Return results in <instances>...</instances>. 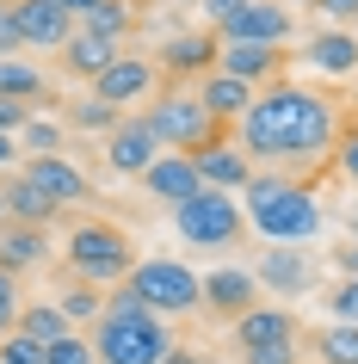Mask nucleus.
<instances>
[{"instance_id":"aec40b11","label":"nucleus","mask_w":358,"mask_h":364,"mask_svg":"<svg viewBox=\"0 0 358 364\" xmlns=\"http://www.w3.org/2000/svg\"><path fill=\"white\" fill-rule=\"evenodd\" d=\"M142 186H149V198H161V204H186V198H198V161L191 154H154L149 173H142Z\"/></svg>"},{"instance_id":"49530a36","label":"nucleus","mask_w":358,"mask_h":364,"mask_svg":"<svg viewBox=\"0 0 358 364\" xmlns=\"http://www.w3.org/2000/svg\"><path fill=\"white\" fill-rule=\"evenodd\" d=\"M0 223H6V179H0Z\"/></svg>"},{"instance_id":"f8f14e48","label":"nucleus","mask_w":358,"mask_h":364,"mask_svg":"<svg viewBox=\"0 0 358 364\" xmlns=\"http://www.w3.org/2000/svg\"><path fill=\"white\" fill-rule=\"evenodd\" d=\"M19 173L38 186L43 198H50V204H56V210H75V204H87V198H93V179H87L68 154H31Z\"/></svg>"},{"instance_id":"423d86ee","label":"nucleus","mask_w":358,"mask_h":364,"mask_svg":"<svg viewBox=\"0 0 358 364\" xmlns=\"http://www.w3.org/2000/svg\"><path fill=\"white\" fill-rule=\"evenodd\" d=\"M124 284L142 296V309L149 315H191L198 309V272L186 266V259H167V253H154V259H136L130 266V278Z\"/></svg>"},{"instance_id":"f3484780","label":"nucleus","mask_w":358,"mask_h":364,"mask_svg":"<svg viewBox=\"0 0 358 364\" xmlns=\"http://www.w3.org/2000/svg\"><path fill=\"white\" fill-rule=\"evenodd\" d=\"M191 161H198V179L216 186V192H247V179H253V154H247L241 142H228V136L204 142Z\"/></svg>"},{"instance_id":"39448f33","label":"nucleus","mask_w":358,"mask_h":364,"mask_svg":"<svg viewBox=\"0 0 358 364\" xmlns=\"http://www.w3.org/2000/svg\"><path fill=\"white\" fill-rule=\"evenodd\" d=\"M173 229L186 235L191 247H241L247 235V216L241 204H235V192H216V186H198V198H186V204H173Z\"/></svg>"},{"instance_id":"5701e85b","label":"nucleus","mask_w":358,"mask_h":364,"mask_svg":"<svg viewBox=\"0 0 358 364\" xmlns=\"http://www.w3.org/2000/svg\"><path fill=\"white\" fill-rule=\"evenodd\" d=\"M43 253H50V229H31V223H0V272H31L43 266Z\"/></svg>"},{"instance_id":"9d476101","label":"nucleus","mask_w":358,"mask_h":364,"mask_svg":"<svg viewBox=\"0 0 358 364\" xmlns=\"http://www.w3.org/2000/svg\"><path fill=\"white\" fill-rule=\"evenodd\" d=\"M154 93H161V68H154V56H130V50L93 80V99H99V105H117V112L149 105Z\"/></svg>"},{"instance_id":"f257e3e1","label":"nucleus","mask_w":358,"mask_h":364,"mask_svg":"<svg viewBox=\"0 0 358 364\" xmlns=\"http://www.w3.org/2000/svg\"><path fill=\"white\" fill-rule=\"evenodd\" d=\"M339 142V105L315 87H297V80H272L260 99H253V112L241 117V149L253 161H321V154H334Z\"/></svg>"},{"instance_id":"2f4dec72","label":"nucleus","mask_w":358,"mask_h":364,"mask_svg":"<svg viewBox=\"0 0 358 364\" xmlns=\"http://www.w3.org/2000/svg\"><path fill=\"white\" fill-rule=\"evenodd\" d=\"M43 364H93V340L87 333H62L56 346H43Z\"/></svg>"},{"instance_id":"cd10ccee","label":"nucleus","mask_w":358,"mask_h":364,"mask_svg":"<svg viewBox=\"0 0 358 364\" xmlns=\"http://www.w3.org/2000/svg\"><path fill=\"white\" fill-rule=\"evenodd\" d=\"M309 352H315L321 364H358V327H346V321L315 327V333H309Z\"/></svg>"},{"instance_id":"7ed1b4c3","label":"nucleus","mask_w":358,"mask_h":364,"mask_svg":"<svg viewBox=\"0 0 358 364\" xmlns=\"http://www.w3.org/2000/svg\"><path fill=\"white\" fill-rule=\"evenodd\" d=\"M62 253H68V278H80V284H93V290L124 284V278H130V266H136L130 235L117 229V223H93V216L68 229Z\"/></svg>"},{"instance_id":"6e6552de","label":"nucleus","mask_w":358,"mask_h":364,"mask_svg":"<svg viewBox=\"0 0 358 364\" xmlns=\"http://www.w3.org/2000/svg\"><path fill=\"white\" fill-rule=\"evenodd\" d=\"M297 38V13L278 6V0H247L235 19L216 25V43H265V50H284Z\"/></svg>"},{"instance_id":"473e14b6","label":"nucleus","mask_w":358,"mask_h":364,"mask_svg":"<svg viewBox=\"0 0 358 364\" xmlns=\"http://www.w3.org/2000/svg\"><path fill=\"white\" fill-rule=\"evenodd\" d=\"M327 315L346 327H358V278H339L334 290H327Z\"/></svg>"},{"instance_id":"dca6fc26","label":"nucleus","mask_w":358,"mask_h":364,"mask_svg":"<svg viewBox=\"0 0 358 364\" xmlns=\"http://www.w3.org/2000/svg\"><path fill=\"white\" fill-rule=\"evenodd\" d=\"M228 327H235V346H241V352H272V346H297V340H302L297 315H290V309H278V303L247 309L241 321H228Z\"/></svg>"},{"instance_id":"c85d7f7f","label":"nucleus","mask_w":358,"mask_h":364,"mask_svg":"<svg viewBox=\"0 0 358 364\" xmlns=\"http://www.w3.org/2000/svg\"><path fill=\"white\" fill-rule=\"evenodd\" d=\"M62 136H68V124H56V117H31L19 130V154H62Z\"/></svg>"},{"instance_id":"b1692460","label":"nucleus","mask_w":358,"mask_h":364,"mask_svg":"<svg viewBox=\"0 0 358 364\" xmlns=\"http://www.w3.org/2000/svg\"><path fill=\"white\" fill-rule=\"evenodd\" d=\"M56 216H62V210L38 192V186H31V179H25V173H6V223H31V229H50Z\"/></svg>"},{"instance_id":"2eb2a0df","label":"nucleus","mask_w":358,"mask_h":364,"mask_svg":"<svg viewBox=\"0 0 358 364\" xmlns=\"http://www.w3.org/2000/svg\"><path fill=\"white\" fill-rule=\"evenodd\" d=\"M6 6H13V25H19L25 50H50V56H56L62 43L75 38V19L62 13L56 0H6Z\"/></svg>"},{"instance_id":"f03ea898","label":"nucleus","mask_w":358,"mask_h":364,"mask_svg":"<svg viewBox=\"0 0 358 364\" xmlns=\"http://www.w3.org/2000/svg\"><path fill=\"white\" fill-rule=\"evenodd\" d=\"M247 223L265 235V241H278V247H302V241H315L321 235V204L309 186H297L290 173H253L247 179Z\"/></svg>"},{"instance_id":"72a5a7b5","label":"nucleus","mask_w":358,"mask_h":364,"mask_svg":"<svg viewBox=\"0 0 358 364\" xmlns=\"http://www.w3.org/2000/svg\"><path fill=\"white\" fill-rule=\"evenodd\" d=\"M19 309H25V296H19V278L13 272H0V340L19 327Z\"/></svg>"},{"instance_id":"37998d69","label":"nucleus","mask_w":358,"mask_h":364,"mask_svg":"<svg viewBox=\"0 0 358 364\" xmlns=\"http://www.w3.org/2000/svg\"><path fill=\"white\" fill-rule=\"evenodd\" d=\"M13 161H19V136H0V179L13 173Z\"/></svg>"},{"instance_id":"ddd939ff","label":"nucleus","mask_w":358,"mask_h":364,"mask_svg":"<svg viewBox=\"0 0 358 364\" xmlns=\"http://www.w3.org/2000/svg\"><path fill=\"white\" fill-rule=\"evenodd\" d=\"M216 31H173V38H161V50H154V68H161V80H191V75H210L216 68Z\"/></svg>"},{"instance_id":"a878e982","label":"nucleus","mask_w":358,"mask_h":364,"mask_svg":"<svg viewBox=\"0 0 358 364\" xmlns=\"http://www.w3.org/2000/svg\"><path fill=\"white\" fill-rule=\"evenodd\" d=\"M136 19H142V13H136V0H105V6H93V13H87V19H75V25H87L93 38H105V43H117V50H124V38L136 31Z\"/></svg>"},{"instance_id":"a19ab883","label":"nucleus","mask_w":358,"mask_h":364,"mask_svg":"<svg viewBox=\"0 0 358 364\" xmlns=\"http://www.w3.org/2000/svg\"><path fill=\"white\" fill-rule=\"evenodd\" d=\"M241 364H297V346H272V352H241Z\"/></svg>"},{"instance_id":"4c0bfd02","label":"nucleus","mask_w":358,"mask_h":364,"mask_svg":"<svg viewBox=\"0 0 358 364\" xmlns=\"http://www.w3.org/2000/svg\"><path fill=\"white\" fill-rule=\"evenodd\" d=\"M309 6H315L327 25H339V31H352V25H358V0H309Z\"/></svg>"},{"instance_id":"393cba45","label":"nucleus","mask_w":358,"mask_h":364,"mask_svg":"<svg viewBox=\"0 0 358 364\" xmlns=\"http://www.w3.org/2000/svg\"><path fill=\"white\" fill-rule=\"evenodd\" d=\"M0 99H25V105H38V99H50V75L31 68L25 56H0Z\"/></svg>"},{"instance_id":"20e7f679","label":"nucleus","mask_w":358,"mask_h":364,"mask_svg":"<svg viewBox=\"0 0 358 364\" xmlns=\"http://www.w3.org/2000/svg\"><path fill=\"white\" fill-rule=\"evenodd\" d=\"M142 117H149V130L161 136V149H179V154H198L204 142H216V136H223V124L198 105V87H191V80L161 87V93L142 105Z\"/></svg>"},{"instance_id":"e433bc0d","label":"nucleus","mask_w":358,"mask_h":364,"mask_svg":"<svg viewBox=\"0 0 358 364\" xmlns=\"http://www.w3.org/2000/svg\"><path fill=\"white\" fill-rule=\"evenodd\" d=\"M31 117H38V105H25V99H0V136H19Z\"/></svg>"},{"instance_id":"58836bf2","label":"nucleus","mask_w":358,"mask_h":364,"mask_svg":"<svg viewBox=\"0 0 358 364\" xmlns=\"http://www.w3.org/2000/svg\"><path fill=\"white\" fill-rule=\"evenodd\" d=\"M25 43H19V25H13V6L0 0V56H19Z\"/></svg>"},{"instance_id":"ea45409f","label":"nucleus","mask_w":358,"mask_h":364,"mask_svg":"<svg viewBox=\"0 0 358 364\" xmlns=\"http://www.w3.org/2000/svg\"><path fill=\"white\" fill-rule=\"evenodd\" d=\"M198 6H204V25H210V31H216V25H223V19H235V13H241L247 0H198Z\"/></svg>"},{"instance_id":"412c9836","label":"nucleus","mask_w":358,"mask_h":364,"mask_svg":"<svg viewBox=\"0 0 358 364\" xmlns=\"http://www.w3.org/2000/svg\"><path fill=\"white\" fill-rule=\"evenodd\" d=\"M56 56H62V75H75V80H87V87H93V80L105 75V68H112L124 50H117V43H105V38H93L87 25H75V38L62 43Z\"/></svg>"},{"instance_id":"c756f323","label":"nucleus","mask_w":358,"mask_h":364,"mask_svg":"<svg viewBox=\"0 0 358 364\" xmlns=\"http://www.w3.org/2000/svg\"><path fill=\"white\" fill-rule=\"evenodd\" d=\"M117 117H124V112H117V105H99L93 93L68 105V124H75V130H105V136H112V130H117Z\"/></svg>"},{"instance_id":"f704fd0d","label":"nucleus","mask_w":358,"mask_h":364,"mask_svg":"<svg viewBox=\"0 0 358 364\" xmlns=\"http://www.w3.org/2000/svg\"><path fill=\"white\" fill-rule=\"evenodd\" d=\"M0 364H43V346H38V340H25L19 327H13V333L0 340Z\"/></svg>"},{"instance_id":"de8ad7c7","label":"nucleus","mask_w":358,"mask_h":364,"mask_svg":"<svg viewBox=\"0 0 358 364\" xmlns=\"http://www.w3.org/2000/svg\"><path fill=\"white\" fill-rule=\"evenodd\" d=\"M93 364H99V358H93Z\"/></svg>"},{"instance_id":"a211bd4d","label":"nucleus","mask_w":358,"mask_h":364,"mask_svg":"<svg viewBox=\"0 0 358 364\" xmlns=\"http://www.w3.org/2000/svg\"><path fill=\"white\" fill-rule=\"evenodd\" d=\"M284 50H265V43H223L216 50V68L223 75H235V80H247L253 93H265L272 80H284Z\"/></svg>"},{"instance_id":"4be33fe9","label":"nucleus","mask_w":358,"mask_h":364,"mask_svg":"<svg viewBox=\"0 0 358 364\" xmlns=\"http://www.w3.org/2000/svg\"><path fill=\"white\" fill-rule=\"evenodd\" d=\"M302 56H309V68H321V75H358V31H339V25H327V31H315V38L302 43Z\"/></svg>"},{"instance_id":"c03bdc74","label":"nucleus","mask_w":358,"mask_h":364,"mask_svg":"<svg viewBox=\"0 0 358 364\" xmlns=\"http://www.w3.org/2000/svg\"><path fill=\"white\" fill-rule=\"evenodd\" d=\"M62 13H68V19H87V13H93V6H105V0H56Z\"/></svg>"},{"instance_id":"79ce46f5","label":"nucleus","mask_w":358,"mask_h":364,"mask_svg":"<svg viewBox=\"0 0 358 364\" xmlns=\"http://www.w3.org/2000/svg\"><path fill=\"white\" fill-rule=\"evenodd\" d=\"M334 266H339V278H358V241H346V247L334 253Z\"/></svg>"},{"instance_id":"0eeeda50","label":"nucleus","mask_w":358,"mask_h":364,"mask_svg":"<svg viewBox=\"0 0 358 364\" xmlns=\"http://www.w3.org/2000/svg\"><path fill=\"white\" fill-rule=\"evenodd\" d=\"M167 321L161 315H136V321H99L93 327V358L99 364H161L167 358Z\"/></svg>"},{"instance_id":"7c9ffc66","label":"nucleus","mask_w":358,"mask_h":364,"mask_svg":"<svg viewBox=\"0 0 358 364\" xmlns=\"http://www.w3.org/2000/svg\"><path fill=\"white\" fill-rule=\"evenodd\" d=\"M62 315H68V321H93L99 327V309H105V303H99V290L93 284H80V278H75V284H68V290H62Z\"/></svg>"},{"instance_id":"6ab92c4d","label":"nucleus","mask_w":358,"mask_h":364,"mask_svg":"<svg viewBox=\"0 0 358 364\" xmlns=\"http://www.w3.org/2000/svg\"><path fill=\"white\" fill-rule=\"evenodd\" d=\"M191 87H198V105H204L216 124H241V117L253 112V99H260L247 80L223 75V68H210V75H204V80H191Z\"/></svg>"},{"instance_id":"bb28decb","label":"nucleus","mask_w":358,"mask_h":364,"mask_svg":"<svg viewBox=\"0 0 358 364\" xmlns=\"http://www.w3.org/2000/svg\"><path fill=\"white\" fill-rule=\"evenodd\" d=\"M19 333H25V340H38V346H56L62 333H75V321H68L56 303H25L19 309Z\"/></svg>"},{"instance_id":"4468645a","label":"nucleus","mask_w":358,"mask_h":364,"mask_svg":"<svg viewBox=\"0 0 358 364\" xmlns=\"http://www.w3.org/2000/svg\"><path fill=\"white\" fill-rule=\"evenodd\" d=\"M253 278H260V290H272V296H302V290L315 284V259L297 253V247L265 241V247L253 253Z\"/></svg>"},{"instance_id":"9b49d317","label":"nucleus","mask_w":358,"mask_h":364,"mask_svg":"<svg viewBox=\"0 0 358 364\" xmlns=\"http://www.w3.org/2000/svg\"><path fill=\"white\" fill-rule=\"evenodd\" d=\"M154 154H161V136L149 130V117L124 112V117H117V130L105 136V167H112L117 179H142Z\"/></svg>"},{"instance_id":"a18cd8bd","label":"nucleus","mask_w":358,"mask_h":364,"mask_svg":"<svg viewBox=\"0 0 358 364\" xmlns=\"http://www.w3.org/2000/svg\"><path fill=\"white\" fill-rule=\"evenodd\" d=\"M161 364H198V352H186V346H167V358Z\"/></svg>"},{"instance_id":"1a4fd4ad","label":"nucleus","mask_w":358,"mask_h":364,"mask_svg":"<svg viewBox=\"0 0 358 364\" xmlns=\"http://www.w3.org/2000/svg\"><path fill=\"white\" fill-rule=\"evenodd\" d=\"M260 278H253V266H216L198 278V309L204 315H216V321H241L247 309H260Z\"/></svg>"},{"instance_id":"c9c22d12","label":"nucleus","mask_w":358,"mask_h":364,"mask_svg":"<svg viewBox=\"0 0 358 364\" xmlns=\"http://www.w3.org/2000/svg\"><path fill=\"white\" fill-rule=\"evenodd\" d=\"M334 167L358 186V124H346V130H339V142H334Z\"/></svg>"}]
</instances>
